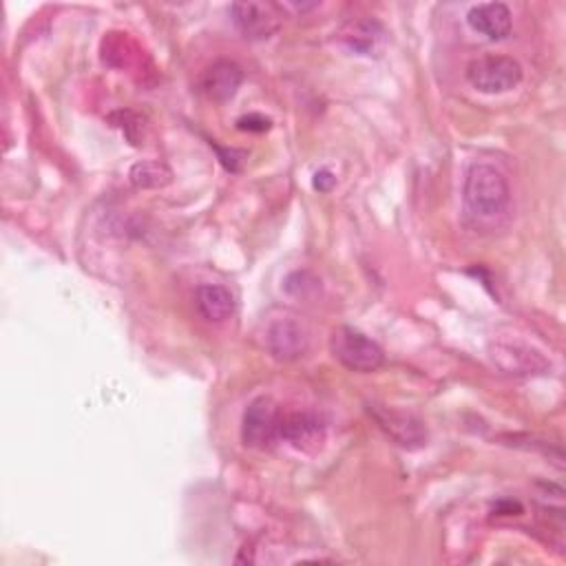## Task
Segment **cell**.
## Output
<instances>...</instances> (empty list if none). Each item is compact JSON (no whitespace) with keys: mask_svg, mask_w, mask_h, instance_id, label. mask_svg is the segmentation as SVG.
Here are the masks:
<instances>
[{"mask_svg":"<svg viewBox=\"0 0 566 566\" xmlns=\"http://www.w3.org/2000/svg\"><path fill=\"white\" fill-rule=\"evenodd\" d=\"M462 199L471 214L495 217L506 210L511 199V188L502 170L491 164L475 161L469 166L462 186Z\"/></svg>","mask_w":566,"mask_h":566,"instance_id":"cell-1","label":"cell"},{"mask_svg":"<svg viewBox=\"0 0 566 566\" xmlns=\"http://www.w3.org/2000/svg\"><path fill=\"white\" fill-rule=\"evenodd\" d=\"M329 352L345 369L356 374H371L385 363V352L380 345L347 325H340L332 332Z\"/></svg>","mask_w":566,"mask_h":566,"instance_id":"cell-2","label":"cell"},{"mask_svg":"<svg viewBox=\"0 0 566 566\" xmlns=\"http://www.w3.org/2000/svg\"><path fill=\"white\" fill-rule=\"evenodd\" d=\"M467 80L480 93H506L522 82V66L509 55H482L469 62Z\"/></svg>","mask_w":566,"mask_h":566,"instance_id":"cell-3","label":"cell"},{"mask_svg":"<svg viewBox=\"0 0 566 566\" xmlns=\"http://www.w3.org/2000/svg\"><path fill=\"white\" fill-rule=\"evenodd\" d=\"M281 413L270 396H256L243 411L241 440L252 449H268L279 438Z\"/></svg>","mask_w":566,"mask_h":566,"instance_id":"cell-4","label":"cell"},{"mask_svg":"<svg viewBox=\"0 0 566 566\" xmlns=\"http://www.w3.org/2000/svg\"><path fill=\"white\" fill-rule=\"evenodd\" d=\"M265 349L276 360H298L310 349V336L305 325L290 314L272 318L265 325Z\"/></svg>","mask_w":566,"mask_h":566,"instance_id":"cell-5","label":"cell"},{"mask_svg":"<svg viewBox=\"0 0 566 566\" xmlns=\"http://www.w3.org/2000/svg\"><path fill=\"white\" fill-rule=\"evenodd\" d=\"M369 413L371 418L378 422V427L402 449H420L427 444L429 440V433H427V427L424 422L409 413V411H400V409H394V407H387V405H376L371 402L369 407Z\"/></svg>","mask_w":566,"mask_h":566,"instance_id":"cell-6","label":"cell"},{"mask_svg":"<svg viewBox=\"0 0 566 566\" xmlns=\"http://www.w3.org/2000/svg\"><path fill=\"white\" fill-rule=\"evenodd\" d=\"M230 15L245 40H268L281 27V15L270 2H232Z\"/></svg>","mask_w":566,"mask_h":566,"instance_id":"cell-7","label":"cell"},{"mask_svg":"<svg viewBox=\"0 0 566 566\" xmlns=\"http://www.w3.org/2000/svg\"><path fill=\"white\" fill-rule=\"evenodd\" d=\"M491 358L500 369L515 376H533L544 374L551 363L535 347L520 340H495L491 345Z\"/></svg>","mask_w":566,"mask_h":566,"instance_id":"cell-8","label":"cell"},{"mask_svg":"<svg viewBox=\"0 0 566 566\" xmlns=\"http://www.w3.org/2000/svg\"><path fill=\"white\" fill-rule=\"evenodd\" d=\"M279 438L303 453H316L325 442V424L312 411H294L281 416Z\"/></svg>","mask_w":566,"mask_h":566,"instance_id":"cell-9","label":"cell"},{"mask_svg":"<svg viewBox=\"0 0 566 566\" xmlns=\"http://www.w3.org/2000/svg\"><path fill=\"white\" fill-rule=\"evenodd\" d=\"M336 38L343 46L358 55H378L385 42V31L371 18H354L336 31Z\"/></svg>","mask_w":566,"mask_h":566,"instance_id":"cell-10","label":"cell"},{"mask_svg":"<svg viewBox=\"0 0 566 566\" xmlns=\"http://www.w3.org/2000/svg\"><path fill=\"white\" fill-rule=\"evenodd\" d=\"M467 22L473 31L482 33L489 40H504L513 27L511 9L504 2H482L471 7L467 13Z\"/></svg>","mask_w":566,"mask_h":566,"instance_id":"cell-11","label":"cell"},{"mask_svg":"<svg viewBox=\"0 0 566 566\" xmlns=\"http://www.w3.org/2000/svg\"><path fill=\"white\" fill-rule=\"evenodd\" d=\"M243 82V71L232 60H217L206 69L201 77V91L214 102H228L234 97Z\"/></svg>","mask_w":566,"mask_h":566,"instance_id":"cell-12","label":"cell"},{"mask_svg":"<svg viewBox=\"0 0 566 566\" xmlns=\"http://www.w3.org/2000/svg\"><path fill=\"white\" fill-rule=\"evenodd\" d=\"M195 305L199 314L210 323H221L234 312V294L226 285L206 283L195 292Z\"/></svg>","mask_w":566,"mask_h":566,"instance_id":"cell-13","label":"cell"},{"mask_svg":"<svg viewBox=\"0 0 566 566\" xmlns=\"http://www.w3.org/2000/svg\"><path fill=\"white\" fill-rule=\"evenodd\" d=\"M128 177L137 188H161L170 181L172 172L161 161H139L130 168Z\"/></svg>","mask_w":566,"mask_h":566,"instance_id":"cell-14","label":"cell"},{"mask_svg":"<svg viewBox=\"0 0 566 566\" xmlns=\"http://www.w3.org/2000/svg\"><path fill=\"white\" fill-rule=\"evenodd\" d=\"M237 126H239L241 130H256V133H261V130H268V128H270V119L263 117V115L252 113V115L241 117V119L237 122Z\"/></svg>","mask_w":566,"mask_h":566,"instance_id":"cell-15","label":"cell"},{"mask_svg":"<svg viewBox=\"0 0 566 566\" xmlns=\"http://www.w3.org/2000/svg\"><path fill=\"white\" fill-rule=\"evenodd\" d=\"M334 184H336V177L329 170H318L314 175V188L321 190V192H327Z\"/></svg>","mask_w":566,"mask_h":566,"instance_id":"cell-16","label":"cell"}]
</instances>
